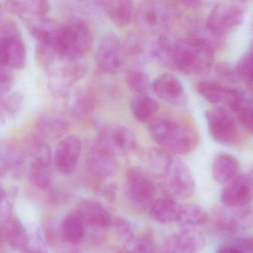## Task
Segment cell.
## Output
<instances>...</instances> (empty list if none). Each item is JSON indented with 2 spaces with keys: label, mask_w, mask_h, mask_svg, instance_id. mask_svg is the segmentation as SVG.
Instances as JSON below:
<instances>
[{
  "label": "cell",
  "mask_w": 253,
  "mask_h": 253,
  "mask_svg": "<svg viewBox=\"0 0 253 253\" xmlns=\"http://www.w3.org/2000/svg\"><path fill=\"white\" fill-rule=\"evenodd\" d=\"M224 104L239 124L250 133L253 132V100L245 90L229 88Z\"/></svg>",
  "instance_id": "cell-17"
},
{
  "label": "cell",
  "mask_w": 253,
  "mask_h": 253,
  "mask_svg": "<svg viewBox=\"0 0 253 253\" xmlns=\"http://www.w3.org/2000/svg\"><path fill=\"white\" fill-rule=\"evenodd\" d=\"M203 244L204 238L196 229H181L167 238L163 253H196Z\"/></svg>",
  "instance_id": "cell-19"
},
{
  "label": "cell",
  "mask_w": 253,
  "mask_h": 253,
  "mask_svg": "<svg viewBox=\"0 0 253 253\" xmlns=\"http://www.w3.org/2000/svg\"><path fill=\"white\" fill-rule=\"evenodd\" d=\"M161 180L169 198L186 199L195 193L193 176L188 166L181 160L171 158Z\"/></svg>",
  "instance_id": "cell-6"
},
{
  "label": "cell",
  "mask_w": 253,
  "mask_h": 253,
  "mask_svg": "<svg viewBox=\"0 0 253 253\" xmlns=\"http://www.w3.org/2000/svg\"><path fill=\"white\" fill-rule=\"evenodd\" d=\"M253 195V178L251 173H239L225 184L220 193L223 207L241 208L248 207Z\"/></svg>",
  "instance_id": "cell-12"
},
{
  "label": "cell",
  "mask_w": 253,
  "mask_h": 253,
  "mask_svg": "<svg viewBox=\"0 0 253 253\" xmlns=\"http://www.w3.org/2000/svg\"><path fill=\"white\" fill-rule=\"evenodd\" d=\"M100 2V8L112 23L119 27L128 26L134 16L132 2L128 0H112Z\"/></svg>",
  "instance_id": "cell-24"
},
{
  "label": "cell",
  "mask_w": 253,
  "mask_h": 253,
  "mask_svg": "<svg viewBox=\"0 0 253 253\" xmlns=\"http://www.w3.org/2000/svg\"><path fill=\"white\" fill-rule=\"evenodd\" d=\"M96 61L106 73L117 74L124 69L125 53L123 42L116 35L109 33L102 38L96 52Z\"/></svg>",
  "instance_id": "cell-11"
},
{
  "label": "cell",
  "mask_w": 253,
  "mask_h": 253,
  "mask_svg": "<svg viewBox=\"0 0 253 253\" xmlns=\"http://www.w3.org/2000/svg\"><path fill=\"white\" fill-rule=\"evenodd\" d=\"M134 17L137 27L145 33L162 35L174 23L176 11L169 2L146 1L140 4Z\"/></svg>",
  "instance_id": "cell-4"
},
{
  "label": "cell",
  "mask_w": 253,
  "mask_h": 253,
  "mask_svg": "<svg viewBox=\"0 0 253 253\" xmlns=\"http://www.w3.org/2000/svg\"><path fill=\"white\" fill-rule=\"evenodd\" d=\"M241 253H253V244L251 237H238L230 241Z\"/></svg>",
  "instance_id": "cell-44"
},
{
  "label": "cell",
  "mask_w": 253,
  "mask_h": 253,
  "mask_svg": "<svg viewBox=\"0 0 253 253\" xmlns=\"http://www.w3.org/2000/svg\"><path fill=\"white\" fill-rule=\"evenodd\" d=\"M51 160L33 158L29 169V179L31 183L39 188L45 189L51 181Z\"/></svg>",
  "instance_id": "cell-32"
},
{
  "label": "cell",
  "mask_w": 253,
  "mask_h": 253,
  "mask_svg": "<svg viewBox=\"0 0 253 253\" xmlns=\"http://www.w3.org/2000/svg\"><path fill=\"white\" fill-rule=\"evenodd\" d=\"M209 215L207 211L196 204L180 205L175 223L181 229H197L207 223Z\"/></svg>",
  "instance_id": "cell-30"
},
{
  "label": "cell",
  "mask_w": 253,
  "mask_h": 253,
  "mask_svg": "<svg viewBox=\"0 0 253 253\" xmlns=\"http://www.w3.org/2000/svg\"><path fill=\"white\" fill-rule=\"evenodd\" d=\"M3 234H2V230L1 228H0V248L2 246V243H3Z\"/></svg>",
  "instance_id": "cell-48"
},
{
  "label": "cell",
  "mask_w": 253,
  "mask_h": 253,
  "mask_svg": "<svg viewBox=\"0 0 253 253\" xmlns=\"http://www.w3.org/2000/svg\"><path fill=\"white\" fill-rule=\"evenodd\" d=\"M131 113L139 122H149L152 120L158 111L159 103L149 94H135L130 103Z\"/></svg>",
  "instance_id": "cell-31"
},
{
  "label": "cell",
  "mask_w": 253,
  "mask_h": 253,
  "mask_svg": "<svg viewBox=\"0 0 253 253\" xmlns=\"http://www.w3.org/2000/svg\"><path fill=\"white\" fill-rule=\"evenodd\" d=\"M96 100L92 91L88 88L76 90L69 102V109L72 115L77 119L88 117L95 107Z\"/></svg>",
  "instance_id": "cell-29"
},
{
  "label": "cell",
  "mask_w": 253,
  "mask_h": 253,
  "mask_svg": "<svg viewBox=\"0 0 253 253\" xmlns=\"http://www.w3.org/2000/svg\"><path fill=\"white\" fill-rule=\"evenodd\" d=\"M180 205L171 198L155 200L149 208L151 218L162 224L175 223Z\"/></svg>",
  "instance_id": "cell-27"
},
{
  "label": "cell",
  "mask_w": 253,
  "mask_h": 253,
  "mask_svg": "<svg viewBox=\"0 0 253 253\" xmlns=\"http://www.w3.org/2000/svg\"><path fill=\"white\" fill-rule=\"evenodd\" d=\"M216 76L222 82L229 84H236L240 82L237 75L235 66L228 62H219L215 66Z\"/></svg>",
  "instance_id": "cell-41"
},
{
  "label": "cell",
  "mask_w": 253,
  "mask_h": 253,
  "mask_svg": "<svg viewBox=\"0 0 253 253\" xmlns=\"http://www.w3.org/2000/svg\"><path fill=\"white\" fill-rule=\"evenodd\" d=\"M92 43L91 29L84 20H72L56 27L54 30L53 50L60 60H81L89 51Z\"/></svg>",
  "instance_id": "cell-2"
},
{
  "label": "cell",
  "mask_w": 253,
  "mask_h": 253,
  "mask_svg": "<svg viewBox=\"0 0 253 253\" xmlns=\"http://www.w3.org/2000/svg\"><path fill=\"white\" fill-rule=\"evenodd\" d=\"M26 170L23 150L14 142L0 140V177L17 180L23 177Z\"/></svg>",
  "instance_id": "cell-14"
},
{
  "label": "cell",
  "mask_w": 253,
  "mask_h": 253,
  "mask_svg": "<svg viewBox=\"0 0 253 253\" xmlns=\"http://www.w3.org/2000/svg\"><path fill=\"white\" fill-rule=\"evenodd\" d=\"M26 63V50L18 28L9 20L0 31V65L8 69H22Z\"/></svg>",
  "instance_id": "cell-8"
},
{
  "label": "cell",
  "mask_w": 253,
  "mask_h": 253,
  "mask_svg": "<svg viewBox=\"0 0 253 253\" xmlns=\"http://www.w3.org/2000/svg\"><path fill=\"white\" fill-rule=\"evenodd\" d=\"M8 20L5 18V15H4L3 10H2V6L0 5V30L3 28V26L6 24Z\"/></svg>",
  "instance_id": "cell-47"
},
{
  "label": "cell",
  "mask_w": 253,
  "mask_h": 253,
  "mask_svg": "<svg viewBox=\"0 0 253 253\" xmlns=\"http://www.w3.org/2000/svg\"><path fill=\"white\" fill-rule=\"evenodd\" d=\"M239 173V161L233 155L220 152L214 157L211 165V174L217 183L226 184Z\"/></svg>",
  "instance_id": "cell-22"
},
{
  "label": "cell",
  "mask_w": 253,
  "mask_h": 253,
  "mask_svg": "<svg viewBox=\"0 0 253 253\" xmlns=\"http://www.w3.org/2000/svg\"><path fill=\"white\" fill-rule=\"evenodd\" d=\"M152 138L166 152L174 155H187L196 144L195 134L190 128L169 116H160L149 123Z\"/></svg>",
  "instance_id": "cell-3"
},
{
  "label": "cell",
  "mask_w": 253,
  "mask_h": 253,
  "mask_svg": "<svg viewBox=\"0 0 253 253\" xmlns=\"http://www.w3.org/2000/svg\"><path fill=\"white\" fill-rule=\"evenodd\" d=\"M23 100V96L19 93L0 94V124H5L18 114Z\"/></svg>",
  "instance_id": "cell-36"
},
{
  "label": "cell",
  "mask_w": 253,
  "mask_h": 253,
  "mask_svg": "<svg viewBox=\"0 0 253 253\" xmlns=\"http://www.w3.org/2000/svg\"><path fill=\"white\" fill-rule=\"evenodd\" d=\"M172 157L162 149H151L145 154V161L151 174L162 178Z\"/></svg>",
  "instance_id": "cell-35"
},
{
  "label": "cell",
  "mask_w": 253,
  "mask_h": 253,
  "mask_svg": "<svg viewBox=\"0 0 253 253\" xmlns=\"http://www.w3.org/2000/svg\"><path fill=\"white\" fill-rule=\"evenodd\" d=\"M252 222V212L248 207L229 208L223 207L216 210L214 225L219 232L234 234L247 229Z\"/></svg>",
  "instance_id": "cell-15"
},
{
  "label": "cell",
  "mask_w": 253,
  "mask_h": 253,
  "mask_svg": "<svg viewBox=\"0 0 253 253\" xmlns=\"http://www.w3.org/2000/svg\"><path fill=\"white\" fill-rule=\"evenodd\" d=\"M77 213L84 224L96 229H106L112 225L110 213L100 203L93 200H84L78 205Z\"/></svg>",
  "instance_id": "cell-20"
},
{
  "label": "cell",
  "mask_w": 253,
  "mask_h": 253,
  "mask_svg": "<svg viewBox=\"0 0 253 253\" xmlns=\"http://www.w3.org/2000/svg\"><path fill=\"white\" fill-rule=\"evenodd\" d=\"M10 204L8 200V195L5 189L0 186V211L6 212L9 210Z\"/></svg>",
  "instance_id": "cell-45"
},
{
  "label": "cell",
  "mask_w": 253,
  "mask_h": 253,
  "mask_svg": "<svg viewBox=\"0 0 253 253\" xmlns=\"http://www.w3.org/2000/svg\"><path fill=\"white\" fill-rule=\"evenodd\" d=\"M215 253H241V252L236 247L231 244V243H227L224 245L220 246L217 250Z\"/></svg>",
  "instance_id": "cell-46"
},
{
  "label": "cell",
  "mask_w": 253,
  "mask_h": 253,
  "mask_svg": "<svg viewBox=\"0 0 253 253\" xmlns=\"http://www.w3.org/2000/svg\"><path fill=\"white\" fill-rule=\"evenodd\" d=\"M82 152V143L76 135L63 137L54 152L56 168L63 174H70L77 168Z\"/></svg>",
  "instance_id": "cell-16"
},
{
  "label": "cell",
  "mask_w": 253,
  "mask_h": 253,
  "mask_svg": "<svg viewBox=\"0 0 253 253\" xmlns=\"http://www.w3.org/2000/svg\"><path fill=\"white\" fill-rule=\"evenodd\" d=\"M152 90L158 97L167 103L180 106L186 102V94L183 83L175 75L165 73L152 83Z\"/></svg>",
  "instance_id": "cell-18"
},
{
  "label": "cell",
  "mask_w": 253,
  "mask_h": 253,
  "mask_svg": "<svg viewBox=\"0 0 253 253\" xmlns=\"http://www.w3.org/2000/svg\"><path fill=\"white\" fill-rule=\"evenodd\" d=\"M14 84V75L11 70L0 65V94L9 93Z\"/></svg>",
  "instance_id": "cell-43"
},
{
  "label": "cell",
  "mask_w": 253,
  "mask_h": 253,
  "mask_svg": "<svg viewBox=\"0 0 253 253\" xmlns=\"http://www.w3.org/2000/svg\"><path fill=\"white\" fill-rule=\"evenodd\" d=\"M2 230L4 238L11 247L18 251L28 253L30 239L26 228L20 220L16 217H9L4 223Z\"/></svg>",
  "instance_id": "cell-26"
},
{
  "label": "cell",
  "mask_w": 253,
  "mask_h": 253,
  "mask_svg": "<svg viewBox=\"0 0 253 253\" xmlns=\"http://www.w3.org/2000/svg\"><path fill=\"white\" fill-rule=\"evenodd\" d=\"M86 165L91 174L102 178L112 177L118 171L115 157L98 146H94L88 152Z\"/></svg>",
  "instance_id": "cell-21"
},
{
  "label": "cell",
  "mask_w": 253,
  "mask_h": 253,
  "mask_svg": "<svg viewBox=\"0 0 253 253\" xmlns=\"http://www.w3.org/2000/svg\"><path fill=\"white\" fill-rule=\"evenodd\" d=\"M56 59L48 69H51V82L57 91L68 89L81 81L86 74L88 65L82 59L75 61H66L57 58L58 63L56 62Z\"/></svg>",
  "instance_id": "cell-13"
},
{
  "label": "cell",
  "mask_w": 253,
  "mask_h": 253,
  "mask_svg": "<svg viewBox=\"0 0 253 253\" xmlns=\"http://www.w3.org/2000/svg\"><path fill=\"white\" fill-rule=\"evenodd\" d=\"M240 82L244 83L250 91L253 88V52L252 50L243 54L235 66Z\"/></svg>",
  "instance_id": "cell-40"
},
{
  "label": "cell",
  "mask_w": 253,
  "mask_h": 253,
  "mask_svg": "<svg viewBox=\"0 0 253 253\" xmlns=\"http://www.w3.org/2000/svg\"><path fill=\"white\" fill-rule=\"evenodd\" d=\"M37 128L41 137L54 140L64 137L70 130V124L67 120L57 115H45L39 118Z\"/></svg>",
  "instance_id": "cell-28"
},
{
  "label": "cell",
  "mask_w": 253,
  "mask_h": 253,
  "mask_svg": "<svg viewBox=\"0 0 253 253\" xmlns=\"http://www.w3.org/2000/svg\"><path fill=\"white\" fill-rule=\"evenodd\" d=\"M97 146L114 157L124 156L135 147V136L126 126L109 124L99 131Z\"/></svg>",
  "instance_id": "cell-9"
},
{
  "label": "cell",
  "mask_w": 253,
  "mask_h": 253,
  "mask_svg": "<svg viewBox=\"0 0 253 253\" xmlns=\"http://www.w3.org/2000/svg\"><path fill=\"white\" fill-rule=\"evenodd\" d=\"M111 226H113L115 233L124 243L135 234L132 225L125 217H116L112 219Z\"/></svg>",
  "instance_id": "cell-42"
},
{
  "label": "cell",
  "mask_w": 253,
  "mask_h": 253,
  "mask_svg": "<svg viewBox=\"0 0 253 253\" xmlns=\"http://www.w3.org/2000/svg\"><path fill=\"white\" fill-rule=\"evenodd\" d=\"M246 11L242 5L232 2L217 4L210 11L207 17L206 28L218 38L242 25L245 20Z\"/></svg>",
  "instance_id": "cell-7"
},
{
  "label": "cell",
  "mask_w": 253,
  "mask_h": 253,
  "mask_svg": "<svg viewBox=\"0 0 253 253\" xmlns=\"http://www.w3.org/2000/svg\"><path fill=\"white\" fill-rule=\"evenodd\" d=\"M85 226L78 213L68 214L62 225V234L65 241L73 245L79 244L85 235Z\"/></svg>",
  "instance_id": "cell-33"
},
{
  "label": "cell",
  "mask_w": 253,
  "mask_h": 253,
  "mask_svg": "<svg viewBox=\"0 0 253 253\" xmlns=\"http://www.w3.org/2000/svg\"><path fill=\"white\" fill-rule=\"evenodd\" d=\"M126 80L128 87L136 94H149L152 90V84L147 74L139 68H131L126 74Z\"/></svg>",
  "instance_id": "cell-37"
},
{
  "label": "cell",
  "mask_w": 253,
  "mask_h": 253,
  "mask_svg": "<svg viewBox=\"0 0 253 253\" xmlns=\"http://www.w3.org/2000/svg\"><path fill=\"white\" fill-rule=\"evenodd\" d=\"M124 244L126 253H158L155 241L148 235L134 234Z\"/></svg>",
  "instance_id": "cell-39"
},
{
  "label": "cell",
  "mask_w": 253,
  "mask_h": 253,
  "mask_svg": "<svg viewBox=\"0 0 253 253\" xmlns=\"http://www.w3.org/2000/svg\"><path fill=\"white\" fill-rule=\"evenodd\" d=\"M124 191L130 207L140 211L149 210L156 195V186L150 174L137 167L127 171Z\"/></svg>",
  "instance_id": "cell-5"
},
{
  "label": "cell",
  "mask_w": 253,
  "mask_h": 253,
  "mask_svg": "<svg viewBox=\"0 0 253 253\" xmlns=\"http://www.w3.org/2000/svg\"><path fill=\"white\" fill-rule=\"evenodd\" d=\"M126 58L136 63H146L152 58V42L138 33L129 34L123 42Z\"/></svg>",
  "instance_id": "cell-23"
},
{
  "label": "cell",
  "mask_w": 253,
  "mask_h": 253,
  "mask_svg": "<svg viewBox=\"0 0 253 253\" xmlns=\"http://www.w3.org/2000/svg\"><path fill=\"white\" fill-rule=\"evenodd\" d=\"M229 89V87L215 81H201L197 85L198 94L214 105L224 104Z\"/></svg>",
  "instance_id": "cell-34"
},
{
  "label": "cell",
  "mask_w": 253,
  "mask_h": 253,
  "mask_svg": "<svg viewBox=\"0 0 253 253\" xmlns=\"http://www.w3.org/2000/svg\"><path fill=\"white\" fill-rule=\"evenodd\" d=\"M175 42V40L165 34L160 35L159 38L152 42V58L156 59L166 66H170Z\"/></svg>",
  "instance_id": "cell-38"
},
{
  "label": "cell",
  "mask_w": 253,
  "mask_h": 253,
  "mask_svg": "<svg viewBox=\"0 0 253 253\" xmlns=\"http://www.w3.org/2000/svg\"><path fill=\"white\" fill-rule=\"evenodd\" d=\"M109 253H126L124 251H121V250H114V251L110 252Z\"/></svg>",
  "instance_id": "cell-49"
},
{
  "label": "cell",
  "mask_w": 253,
  "mask_h": 253,
  "mask_svg": "<svg viewBox=\"0 0 253 253\" xmlns=\"http://www.w3.org/2000/svg\"><path fill=\"white\" fill-rule=\"evenodd\" d=\"M5 8L10 12L28 20L43 17L51 10V5L47 1H11L5 3Z\"/></svg>",
  "instance_id": "cell-25"
},
{
  "label": "cell",
  "mask_w": 253,
  "mask_h": 253,
  "mask_svg": "<svg viewBox=\"0 0 253 253\" xmlns=\"http://www.w3.org/2000/svg\"><path fill=\"white\" fill-rule=\"evenodd\" d=\"M209 132L213 140L224 146L235 144L238 137V126L234 115L219 106L205 114Z\"/></svg>",
  "instance_id": "cell-10"
},
{
  "label": "cell",
  "mask_w": 253,
  "mask_h": 253,
  "mask_svg": "<svg viewBox=\"0 0 253 253\" xmlns=\"http://www.w3.org/2000/svg\"><path fill=\"white\" fill-rule=\"evenodd\" d=\"M214 60V50L208 42L191 37L176 41L170 67L189 75H204L210 72Z\"/></svg>",
  "instance_id": "cell-1"
}]
</instances>
